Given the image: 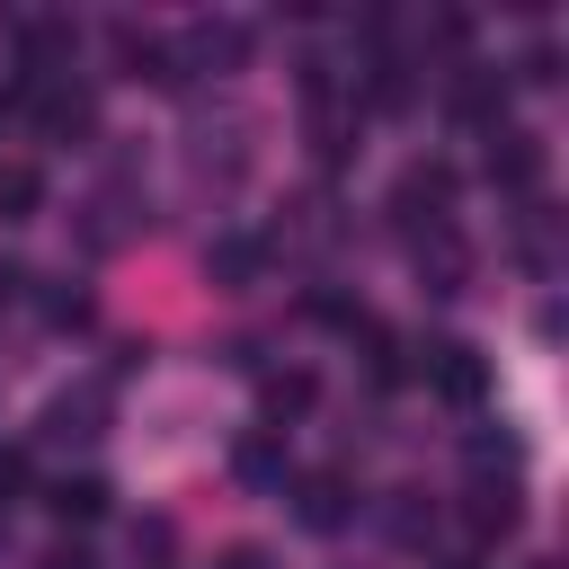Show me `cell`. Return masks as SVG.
<instances>
[{"mask_svg": "<svg viewBox=\"0 0 569 569\" xmlns=\"http://www.w3.org/2000/svg\"><path fill=\"white\" fill-rule=\"evenodd\" d=\"M338 516H347V480L338 471H311L302 480V525H338Z\"/></svg>", "mask_w": 569, "mask_h": 569, "instance_id": "5b68a950", "label": "cell"}, {"mask_svg": "<svg viewBox=\"0 0 569 569\" xmlns=\"http://www.w3.org/2000/svg\"><path fill=\"white\" fill-rule=\"evenodd\" d=\"M409 222H436L445 204H453V169L445 160H418V169H400V196H391Z\"/></svg>", "mask_w": 569, "mask_h": 569, "instance_id": "6da1fadb", "label": "cell"}, {"mask_svg": "<svg viewBox=\"0 0 569 569\" xmlns=\"http://www.w3.org/2000/svg\"><path fill=\"white\" fill-rule=\"evenodd\" d=\"M507 151H489V178L498 187H533L542 178V151H533V133H498Z\"/></svg>", "mask_w": 569, "mask_h": 569, "instance_id": "277c9868", "label": "cell"}, {"mask_svg": "<svg viewBox=\"0 0 569 569\" xmlns=\"http://www.w3.org/2000/svg\"><path fill=\"white\" fill-rule=\"evenodd\" d=\"M196 53L204 62H240L249 53V27H196Z\"/></svg>", "mask_w": 569, "mask_h": 569, "instance_id": "8992f818", "label": "cell"}, {"mask_svg": "<svg viewBox=\"0 0 569 569\" xmlns=\"http://www.w3.org/2000/svg\"><path fill=\"white\" fill-rule=\"evenodd\" d=\"M0 204H18V213H27V204H36V178H27V169H9V178H0Z\"/></svg>", "mask_w": 569, "mask_h": 569, "instance_id": "30bf717a", "label": "cell"}, {"mask_svg": "<svg viewBox=\"0 0 569 569\" xmlns=\"http://www.w3.org/2000/svg\"><path fill=\"white\" fill-rule=\"evenodd\" d=\"M222 276H258V249L249 240H222Z\"/></svg>", "mask_w": 569, "mask_h": 569, "instance_id": "9c48e42d", "label": "cell"}, {"mask_svg": "<svg viewBox=\"0 0 569 569\" xmlns=\"http://www.w3.org/2000/svg\"><path fill=\"white\" fill-rule=\"evenodd\" d=\"M98 418H107V391L89 382V391H62V400L44 409V436H53V445H89V436H98Z\"/></svg>", "mask_w": 569, "mask_h": 569, "instance_id": "7a4b0ae2", "label": "cell"}, {"mask_svg": "<svg viewBox=\"0 0 569 569\" xmlns=\"http://www.w3.org/2000/svg\"><path fill=\"white\" fill-rule=\"evenodd\" d=\"M213 569H267V551H249V542H240V551H222Z\"/></svg>", "mask_w": 569, "mask_h": 569, "instance_id": "8fae6325", "label": "cell"}, {"mask_svg": "<svg viewBox=\"0 0 569 569\" xmlns=\"http://www.w3.org/2000/svg\"><path fill=\"white\" fill-rule=\"evenodd\" d=\"M44 569H89V551H53V560H44Z\"/></svg>", "mask_w": 569, "mask_h": 569, "instance_id": "7c38bea8", "label": "cell"}, {"mask_svg": "<svg viewBox=\"0 0 569 569\" xmlns=\"http://www.w3.org/2000/svg\"><path fill=\"white\" fill-rule=\"evenodd\" d=\"M427 373H436L453 400H480V382H489V365H480L471 347H436V356H427Z\"/></svg>", "mask_w": 569, "mask_h": 569, "instance_id": "3957f363", "label": "cell"}, {"mask_svg": "<svg viewBox=\"0 0 569 569\" xmlns=\"http://www.w3.org/2000/svg\"><path fill=\"white\" fill-rule=\"evenodd\" d=\"M53 507H62V516H98V507H107V480H62Z\"/></svg>", "mask_w": 569, "mask_h": 569, "instance_id": "ba28073f", "label": "cell"}, {"mask_svg": "<svg viewBox=\"0 0 569 569\" xmlns=\"http://www.w3.org/2000/svg\"><path fill=\"white\" fill-rule=\"evenodd\" d=\"M302 400H311V373H267V409L276 418H293Z\"/></svg>", "mask_w": 569, "mask_h": 569, "instance_id": "52a82bcc", "label": "cell"}]
</instances>
